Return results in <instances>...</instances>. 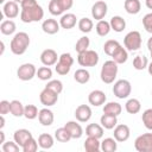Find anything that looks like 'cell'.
<instances>
[{
    "instance_id": "cell-1",
    "label": "cell",
    "mask_w": 152,
    "mask_h": 152,
    "mask_svg": "<svg viewBox=\"0 0 152 152\" xmlns=\"http://www.w3.org/2000/svg\"><path fill=\"white\" fill-rule=\"evenodd\" d=\"M30 42H31L30 37L26 32H18L12 38V40L10 43V49L17 56L24 55L30 45Z\"/></svg>"
},
{
    "instance_id": "cell-2",
    "label": "cell",
    "mask_w": 152,
    "mask_h": 152,
    "mask_svg": "<svg viewBox=\"0 0 152 152\" xmlns=\"http://www.w3.org/2000/svg\"><path fill=\"white\" fill-rule=\"evenodd\" d=\"M44 18V10L40 5H36L28 8H21L20 12V19L23 23H36V21H40Z\"/></svg>"
},
{
    "instance_id": "cell-3",
    "label": "cell",
    "mask_w": 152,
    "mask_h": 152,
    "mask_svg": "<svg viewBox=\"0 0 152 152\" xmlns=\"http://www.w3.org/2000/svg\"><path fill=\"white\" fill-rule=\"evenodd\" d=\"M116 75H118V63H115L113 59L106 61L103 63V65L101 68V72H100L101 81L106 84H110L116 78Z\"/></svg>"
},
{
    "instance_id": "cell-4",
    "label": "cell",
    "mask_w": 152,
    "mask_h": 152,
    "mask_svg": "<svg viewBox=\"0 0 152 152\" xmlns=\"http://www.w3.org/2000/svg\"><path fill=\"white\" fill-rule=\"evenodd\" d=\"M124 45L127 51H137L141 48V34L139 31H131L124 38Z\"/></svg>"
},
{
    "instance_id": "cell-5",
    "label": "cell",
    "mask_w": 152,
    "mask_h": 152,
    "mask_svg": "<svg viewBox=\"0 0 152 152\" xmlns=\"http://www.w3.org/2000/svg\"><path fill=\"white\" fill-rule=\"evenodd\" d=\"M77 62L81 66H95L99 63V55L94 50H86L77 56Z\"/></svg>"
},
{
    "instance_id": "cell-6",
    "label": "cell",
    "mask_w": 152,
    "mask_h": 152,
    "mask_svg": "<svg viewBox=\"0 0 152 152\" xmlns=\"http://www.w3.org/2000/svg\"><path fill=\"white\" fill-rule=\"evenodd\" d=\"M132 91V86L131 82L127 80H119L114 83L113 86V94L118 97V99H127L131 95Z\"/></svg>"
},
{
    "instance_id": "cell-7",
    "label": "cell",
    "mask_w": 152,
    "mask_h": 152,
    "mask_svg": "<svg viewBox=\"0 0 152 152\" xmlns=\"http://www.w3.org/2000/svg\"><path fill=\"white\" fill-rule=\"evenodd\" d=\"M134 148L138 152H152V133H144L137 137Z\"/></svg>"
},
{
    "instance_id": "cell-8",
    "label": "cell",
    "mask_w": 152,
    "mask_h": 152,
    "mask_svg": "<svg viewBox=\"0 0 152 152\" xmlns=\"http://www.w3.org/2000/svg\"><path fill=\"white\" fill-rule=\"evenodd\" d=\"M37 75V69L32 63H24L17 70V76L21 81H30Z\"/></svg>"
},
{
    "instance_id": "cell-9",
    "label": "cell",
    "mask_w": 152,
    "mask_h": 152,
    "mask_svg": "<svg viewBox=\"0 0 152 152\" xmlns=\"http://www.w3.org/2000/svg\"><path fill=\"white\" fill-rule=\"evenodd\" d=\"M39 100H40V103L44 104L45 107H51V106H53V104L57 103V101H58V94H56L55 91H52L51 89H49V88L45 87L40 91Z\"/></svg>"
},
{
    "instance_id": "cell-10",
    "label": "cell",
    "mask_w": 152,
    "mask_h": 152,
    "mask_svg": "<svg viewBox=\"0 0 152 152\" xmlns=\"http://www.w3.org/2000/svg\"><path fill=\"white\" fill-rule=\"evenodd\" d=\"M107 12H108V6L103 0H99L91 6V17L97 21L102 20L106 17Z\"/></svg>"
},
{
    "instance_id": "cell-11",
    "label": "cell",
    "mask_w": 152,
    "mask_h": 152,
    "mask_svg": "<svg viewBox=\"0 0 152 152\" xmlns=\"http://www.w3.org/2000/svg\"><path fill=\"white\" fill-rule=\"evenodd\" d=\"M58 58L59 56H57V52L53 49H45L40 53V62L46 66L56 65V63L58 62Z\"/></svg>"
},
{
    "instance_id": "cell-12",
    "label": "cell",
    "mask_w": 152,
    "mask_h": 152,
    "mask_svg": "<svg viewBox=\"0 0 152 152\" xmlns=\"http://www.w3.org/2000/svg\"><path fill=\"white\" fill-rule=\"evenodd\" d=\"M129 135H131V129L127 125L120 124V125H116L114 127V138L118 142L127 141Z\"/></svg>"
},
{
    "instance_id": "cell-13",
    "label": "cell",
    "mask_w": 152,
    "mask_h": 152,
    "mask_svg": "<svg viewBox=\"0 0 152 152\" xmlns=\"http://www.w3.org/2000/svg\"><path fill=\"white\" fill-rule=\"evenodd\" d=\"M2 14L8 19H14L19 15V5L18 2L11 0L4 4L2 7Z\"/></svg>"
},
{
    "instance_id": "cell-14",
    "label": "cell",
    "mask_w": 152,
    "mask_h": 152,
    "mask_svg": "<svg viewBox=\"0 0 152 152\" xmlns=\"http://www.w3.org/2000/svg\"><path fill=\"white\" fill-rule=\"evenodd\" d=\"M106 100H107L106 94L102 90H99V89L90 91L89 95H88V102L94 107H99L101 104H104Z\"/></svg>"
},
{
    "instance_id": "cell-15",
    "label": "cell",
    "mask_w": 152,
    "mask_h": 152,
    "mask_svg": "<svg viewBox=\"0 0 152 152\" xmlns=\"http://www.w3.org/2000/svg\"><path fill=\"white\" fill-rule=\"evenodd\" d=\"M91 108L88 104H80L75 110V118L80 122H87L91 118Z\"/></svg>"
},
{
    "instance_id": "cell-16",
    "label": "cell",
    "mask_w": 152,
    "mask_h": 152,
    "mask_svg": "<svg viewBox=\"0 0 152 152\" xmlns=\"http://www.w3.org/2000/svg\"><path fill=\"white\" fill-rule=\"evenodd\" d=\"M31 138H33L32 133H31L28 129H25V128L17 129V131L13 133V140H14L20 147H23Z\"/></svg>"
},
{
    "instance_id": "cell-17",
    "label": "cell",
    "mask_w": 152,
    "mask_h": 152,
    "mask_svg": "<svg viewBox=\"0 0 152 152\" xmlns=\"http://www.w3.org/2000/svg\"><path fill=\"white\" fill-rule=\"evenodd\" d=\"M59 27H61L59 23L56 19H52V18L45 19L42 24V30L48 34H56L59 31Z\"/></svg>"
},
{
    "instance_id": "cell-18",
    "label": "cell",
    "mask_w": 152,
    "mask_h": 152,
    "mask_svg": "<svg viewBox=\"0 0 152 152\" xmlns=\"http://www.w3.org/2000/svg\"><path fill=\"white\" fill-rule=\"evenodd\" d=\"M64 127L69 131V133H70V135H71L72 139H80L83 135V128L76 121H68L64 125Z\"/></svg>"
},
{
    "instance_id": "cell-19",
    "label": "cell",
    "mask_w": 152,
    "mask_h": 152,
    "mask_svg": "<svg viewBox=\"0 0 152 152\" xmlns=\"http://www.w3.org/2000/svg\"><path fill=\"white\" fill-rule=\"evenodd\" d=\"M38 120L43 126H51L53 124L55 120V115L52 113V110H50L49 108H43L39 110L38 114Z\"/></svg>"
},
{
    "instance_id": "cell-20",
    "label": "cell",
    "mask_w": 152,
    "mask_h": 152,
    "mask_svg": "<svg viewBox=\"0 0 152 152\" xmlns=\"http://www.w3.org/2000/svg\"><path fill=\"white\" fill-rule=\"evenodd\" d=\"M77 23V18L74 13H65L59 19V25L62 28H65V30H70L72 27H75Z\"/></svg>"
},
{
    "instance_id": "cell-21",
    "label": "cell",
    "mask_w": 152,
    "mask_h": 152,
    "mask_svg": "<svg viewBox=\"0 0 152 152\" xmlns=\"http://www.w3.org/2000/svg\"><path fill=\"white\" fill-rule=\"evenodd\" d=\"M100 124L106 129H114V127L118 125V119L115 115L103 113V115L100 118Z\"/></svg>"
},
{
    "instance_id": "cell-22",
    "label": "cell",
    "mask_w": 152,
    "mask_h": 152,
    "mask_svg": "<svg viewBox=\"0 0 152 152\" xmlns=\"http://www.w3.org/2000/svg\"><path fill=\"white\" fill-rule=\"evenodd\" d=\"M86 134L87 137H94L100 139L103 137V127L100 124H89L86 127Z\"/></svg>"
},
{
    "instance_id": "cell-23",
    "label": "cell",
    "mask_w": 152,
    "mask_h": 152,
    "mask_svg": "<svg viewBox=\"0 0 152 152\" xmlns=\"http://www.w3.org/2000/svg\"><path fill=\"white\" fill-rule=\"evenodd\" d=\"M83 146L87 152H99L101 150V142L99 141L97 138H94V137H88Z\"/></svg>"
},
{
    "instance_id": "cell-24",
    "label": "cell",
    "mask_w": 152,
    "mask_h": 152,
    "mask_svg": "<svg viewBox=\"0 0 152 152\" xmlns=\"http://www.w3.org/2000/svg\"><path fill=\"white\" fill-rule=\"evenodd\" d=\"M55 144V140H53V137L49 133H43L38 137V145L40 148L43 150H49Z\"/></svg>"
},
{
    "instance_id": "cell-25",
    "label": "cell",
    "mask_w": 152,
    "mask_h": 152,
    "mask_svg": "<svg viewBox=\"0 0 152 152\" xmlns=\"http://www.w3.org/2000/svg\"><path fill=\"white\" fill-rule=\"evenodd\" d=\"M109 24H110L112 30L115 31V32H118V33H119V32H122V31L126 28V21H125V19H124L122 17H120V15H114V17H112Z\"/></svg>"
},
{
    "instance_id": "cell-26",
    "label": "cell",
    "mask_w": 152,
    "mask_h": 152,
    "mask_svg": "<svg viewBox=\"0 0 152 152\" xmlns=\"http://www.w3.org/2000/svg\"><path fill=\"white\" fill-rule=\"evenodd\" d=\"M122 112V107L119 102H114V101H110V102H107L104 103L103 106V113H107V114H112V115H120Z\"/></svg>"
},
{
    "instance_id": "cell-27",
    "label": "cell",
    "mask_w": 152,
    "mask_h": 152,
    "mask_svg": "<svg viewBox=\"0 0 152 152\" xmlns=\"http://www.w3.org/2000/svg\"><path fill=\"white\" fill-rule=\"evenodd\" d=\"M124 7L128 14H138L141 10V4L139 0H125Z\"/></svg>"
},
{
    "instance_id": "cell-28",
    "label": "cell",
    "mask_w": 152,
    "mask_h": 152,
    "mask_svg": "<svg viewBox=\"0 0 152 152\" xmlns=\"http://www.w3.org/2000/svg\"><path fill=\"white\" fill-rule=\"evenodd\" d=\"M74 80H75L77 83H80V84H86V83H88L89 80H90V74H89V71H88L87 69H84V68L77 69V70L75 71V74H74Z\"/></svg>"
},
{
    "instance_id": "cell-29",
    "label": "cell",
    "mask_w": 152,
    "mask_h": 152,
    "mask_svg": "<svg viewBox=\"0 0 152 152\" xmlns=\"http://www.w3.org/2000/svg\"><path fill=\"white\" fill-rule=\"evenodd\" d=\"M125 109L129 114H137L141 109V103L138 99H134V97L129 99V100H127V102L125 104Z\"/></svg>"
},
{
    "instance_id": "cell-30",
    "label": "cell",
    "mask_w": 152,
    "mask_h": 152,
    "mask_svg": "<svg viewBox=\"0 0 152 152\" xmlns=\"http://www.w3.org/2000/svg\"><path fill=\"white\" fill-rule=\"evenodd\" d=\"M15 30H17L15 23H14L13 20H11V19L4 20V21L1 23V25H0V31H1V33L5 34V36H11V34H13V33L15 32Z\"/></svg>"
},
{
    "instance_id": "cell-31",
    "label": "cell",
    "mask_w": 152,
    "mask_h": 152,
    "mask_svg": "<svg viewBox=\"0 0 152 152\" xmlns=\"http://www.w3.org/2000/svg\"><path fill=\"white\" fill-rule=\"evenodd\" d=\"M112 58H113V61H114L115 63H118V64H124V63H126V61L128 59V52H127V50H126L125 48L120 46V48L112 55Z\"/></svg>"
},
{
    "instance_id": "cell-32",
    "label": "cell",
    "mask_w": 152,
    "mask_h": 152,
    "mask_svg": "<svg viewBox=\"0 0 152 152\" xmlns=\"http://www.w3.org/2000/svg\"><path fill=\"white\" fill-rule=\"evenodd\" d=\"M118 148V144L115 138H104L101 141V151L103 152H115Z\"/></svg>"
},
{
    "instance_id": "cell-33",
    "label": "cell",
    "mask_w": 152,
    "mask_h": 152,
    "mask_svg": "<svg viewBox=\"0 0 152 152\" xmlns=\"http://www.w3.org/2000/svg\"><path fill=\"white\" fill-rule=\"evenodd\" d=\"M95 30H96V33L100 36V37H106L109 32H110V30H112V27H110V24H109V21H106V20H99L97 21V24H96V26H95Z\"/></svg>"
},
{
    "instance_id": "cell-34",
    "label": "cell",
    "mask_w": 152,
    "mask_h": 152,
    "mask_svg": "<svg viewBox=\"0 0 152 152\" xmlns=\"http://www.w3.org/2000/svg\"><path fill=\"white\" fill-rule=\"evenodd\" d=\"M24 108H25V106L19 100L11 101V114L13 116H15V118L24 116Z\"/></svg>"
},
{
    "instance_id": "cell-35",
    "label": "cell",
    "mask_w": 152,
    "mask_h": 152,
    "mask_svg": "<svg viewBox=\"0 0 152 152\" xmlns=\"http://www.w3.org/2000/svg\"><path fill=\"white\" fill-rule=\"evenodd\" d=\"M55 139L59 142H68L72 138H71L69 131L65 127H61V128H57L55 131Z\"/></svg>"
},
{
    "instance_id": "cell-36",
    "label": "cell",
    "mask_w": 152,
    "mask_h": 152,
    "mask_svg": "<svg viewBox=\"0 0 152 152\" xmlns=\"http://www.w3.org/2000/svg\"><path fill=\"white\" fill-rule=\"evenodd\" d=\"M120 46H121V44H120L118 40L109 39V40H107V42L103 44V51H104L106 55H108V56L112 57V55H113Z\"/></svg>"
},
{
    "instance_id": "cell-37",
    "label": "cell",
    "mask_w": 152,
    "mask_h": 152,
    "mask_svg": "<svg viewBox=\"0 0 152 152\" xmlns=\"http://www.w3.org/2000/svg\"><path fill=\"white\" fill-rule=\"evenodd\" d=\"M148 65V59L144 55H138L133 59V68L135 70H144Z\"/></svg>"
},
{
    "instance_id": "cell-38",
    "label": "cell",
    "mask_w": 152,
    "mask_h": 152,
    "mask_svg": "<svg viewBox=\"0 0 152 152\" xmlns=\"http://www.w3.org/2000/svg\"><path fill=\"white\" fill-rule=\"evenodd\" d=\"M77 25H78L80 31L83 32V33H89L93 30V27H94L93 20L89 19V18H81L78 20V24Z\"/></svg>"
},
{
    "instance_id": "cell-39",
    "label": "cell",
    "mask_w": 152,
    "mask_h": 152,
    "mask_svg": "<svg viewBox=\"0 0 152 152\" xmlns=\"http://www.w3.org/2000/svg\"><path fill=\"white\" fill-rule=\"evenodd\" d=\"M89 45H90V39H89L87 36H83V37L78 38V40L76 42V44H75V50H76L77 53H81V52L88 50Z\"/></svg>"
},
{
    "instance_id": "cell-40",
    "label": "cell",
    "mask_w": 152,
    "mask_h": 152,
    "mask_svg": "<svg viewBox=\"0 0 152 152\" xmlns=\"http://www.w3.org/2000/svg\"><path fill=\"white\" fill-rule=\"evenodd\" d=\"M39 80L42 81H50L52 78V70L50 66H40L38 70H37V75H36Z\"/></svg>"
},
{
    "instance_id": "cell-41",
    "label": "cell",
    "mask_w": 152,
    "mask_h": 152,
    "mask_svg": "<svg viewBox=\"0 0 152 152\" xmlns=\"http://www.w3.org/2000/svg\"><path fill=\"white\" fill-rule=\"evenodd\" d=\"M39 110L34 104H26L24 108V116L28 120H33L36 118H38Z\"/></svg>"
},
{
    "instance_id": "cell-42",
    "label": "cell",
    "mask_w": 152,
    "mask_h": 152,
    "mask_svg": "<svg viewBox=\"0 0 152 152\" xmlns=\"http://www.w3.org/2000/svg\"><path fill=\"white\" fill-rule=\"evenodd\" d=\"M48 8H49V12H50L52 15H56V17L63 14V12H64L58 0H51V1L49 2V7H48Z\"/></svg>"
},
{
    "instance_id": "cell-43",
    "label": "cell",
    "mask_w": 152,
    "mask_h": 152,
    "mask_svg": "<svg viewBox=\"0 0 152 152\" xmlns=\"http://www.w3.org/2000/svg\"><path fill=\"white\" fill-rule=\"evenodd\" d=\"M141 120H142L144 126L148 131H152V108H147L146 110H144L141 115Z\"/></svg>"
},
{
    "instance_id": "cell-44",
    "label": "cell",
    "mask_w": 152,
    "mask_h": 152,
    "mask_svg": "<svg viewBox=\"0 0 152 152\" xmlns=\"http://www.w3.org/2000/svg\"><path fill=\"white\" fill-rule=\"evenodd\" d=\"M45 87L49 88V89H51L52 91H55V93L58 94V95L63 91V83H62L59 80H50V81L46 83Z\"/></svg>"
},
{
    "instance_id": "cell-45",
    "label": "cell",
    "mask_w": 152,
    "mask_h": 152,
    "mask_svg": "<svg viewBox=\"0 0 152 152\" xmlns=\"http://www.w3.org/2000/svg\"><path fill=\"white\" fill-rule=\"evenodd\" d=\"M38 141L34 139V138H31L23 147H21V150L24 151V152H36L37 150H38Z\"/></svg>"
},
{
    "instance_id": "cell-46",
    "label": "cell",
    "mask_w": 152,
    "mask_h": 152,
    "mask_svg": "<svg viewBox=\"0 0 152 152\" xmlns=\"http://www.w3.org/2000/svg\"><path fill=\"white\" fill-rule=\"evenodd\" d=\"M20 146L15 141H5L1 146V150L4 152H18Z\"/></svg>"
},
{
    "instance_id": "cell-47",
    "label": "cell",
    "mask_w": 152,
    "mask_h": 152,
    "mask_svg": "<svg viewBox=\"0 0 152 152\" xmlns=\"http://www.w3.org/2000/svg\"><path fill=\"white\" fill-rule=\"evenodd\" d=\"M70 69H71V66H70V65H66V64L61 63V62H57V63H56V66H55L56 72H57L58 75H62V76H64V75L69 74Z\"/></svg>"
},
{
    "instance_id": "cell-48",
    "label": "cell",
    "mask_w": 152,
    "mask_h": 152,
    "mask_svg": "<svg viewBox=\"0 0 152 152\" xmlns=\"http://www.w3.org/2000/svg\"><path fill=\"white\" fill-rule=\"evenodd\" d=\"M142 26L146 30V32L152 33V12L144 15V18H142Z\"/></svg>"
},
{
    "instance_id": "cell-49",
    "label": "cell",
    "mask_w": 152,
    "mask_h": 152,
    "mask_svg": "<svg viewBox=\"0 0 152 152\" xmlns=\"http://www.w3.org/2000/svg\"><path fill=\"white\" fill-rule=\"evenodd\" d=\"M58 62H61V63H64V64H66V65L72 66V64H74V58H72L71 53H69V52H64V53H62V55L59 56Z\"/></svg>"
},
{
    "instance_id": "cell-50",
    "label": "cell",
    "mask_w": 152,
    "mask_h": 152,
    "mask_svg": "<svg viewBox=\"0 0 152 152\" xmlns=\"http://www.w3.org/2000/svg\"><path fill=\"white\" fill-rule=\"evenodd\" d=\"M8 113H11V102L7 101V100L0 101V114L6 115Z\"/></svg>"
},
{
    "instance_id": "cell-51",
    "label": "cell",
    "mask_w": 152,
    "mask_h": 152,
    "mask_svg": "<svg viewBox=\"0 0 152 152\" xmlns=\"http://www.w3.org/2000/svg\"><path fill=\"white\" fill-rule=\"evenodd\" d=\"M58 1H59V4H61V6H62L64 12L70 10L72 7V5H74V0H58Z\"/></svg>"
},
{
    "instance_id": "cell-52",
    "label": "cell",
    "mask_w": 152,
    "mask_h": 152,
    "mask_svg": "<svg viewBox=\"0 0 152 152\" xmlns=\"http://www.w3.org/2000/svg\"><path fill=\"white\" fill-rule=\"evenodd\" d=\"M37 4H38L37 0H23L20 2V8H28V7L36 6Z\"/></svg>"
},
{
    "instance_id": "cell-53",
    "label": "cell",
    "mask_w": 152,
    "mask_h": 152,
    "mask_svg": "<svg viewBox=\"0 0 152 152\" xmlns=\"http://www.w3.org/2000/svg\"><path fill=\"white\" fill-rule=\"evenodd\" d=\"M145 5L148 10H152V0H145Z\"/></svg>"
},
{
    "instance_id": "cell-54",
    "label": "cell",
    "mask_w": 152,
    "mask_h": 152,
    "mask_svg": "<svg viewBox=\"0 0 152 152\" xmlns=\"http://www.w3.org/2000/svg\"><path fill=\"white\" fill-rule=\"evenodd\" d=\"M4 116H5V115H1V116H0V122H1V124H0V128H1V129H2L4 126H5V118H4Z\"/></svg>"
},
{
    "instance_id": "cell-55",
    "label": "cell",
    "mask_w": 152,
    "mask_h": 152,
    "mask_svg": "<svg viewBox=\"0 0 152 152\" xmlns=\"http://www.w3.org/2000/svg\"><path fill=\"white\" fill-rule=\"evenodd\" d=\"M0 142L1 144L5 142V133H4V131H0Z\"/></svg>"
},
{
    "instance_id": "cell-56",
    "label": "cell",
    "mask_w": 152,
    "mask_h": 152,
    "mask_svg": "<svg viewBox=\"0 0 152 152\" xmlns=\"http://www.w3.org/2000/svg\"><path fill=\"white\" fill-rule=\"evenodd\" d=\"M147 49H148L150 51H152V37L148 38V40H147Z\"/></svg>"
},
{
    "instance_id": "cell-57",
    "label": "cell",
    "mask_w": 152,
    "mask_h": 152,
    "mask_svg": "<svg viewBox=\"0 0 152 152\" xmlns=\"http://www.w3.org/2000/svg\"><path fill=\"white\" fill-rule=\"evenodd\" d=\"M147 71H148V74L152 76V62L148 63V65H147Z\"/></svg>"
},
{
    "instance_id": "cell-58",
    "label": "cell",
    "mask_w": 152,
    "mask_h": 152,
    "mask_svg": "<svg viewBox=\"0 0 152 152\" xmlns=\"http://www.w3.org/2000/svg\"><path fill=\"white\" fill-rule=\"evenodd\" d=\"M4 50H5V44H4V42H1V55L4 53Z\"/></svg>"
},
{
    "instance_id": "cell-59",
    "label": "cell",
    "mask_w": 152,
    "mask_h": 152,
    "mask_svg": "<svg viewBox=\"0 0 152 152\" xmlns=\"http://www.w3.org/2000/svg\"><path fill=\"white\" fill-rule=\"evenodd\" d=\"M13 1H15V2H18V4H20L23 0H13Z\"/></svg>"
},
{
    "instance_id": "cell-60",
    "label": "cell",
    "mask_w": 152,
    "mask_h": 152,
    "mask_svg": "<svg viewBox=\"0 0 152 152\" xmlns=\"http://www.w3.org/2000/svg\"><path fill=\"white\" fill-rule=\"evenodd\" d=\"M0 2H1V4H5V0H0Z\"/></svg>"
},
{
    "instance_id": "cell-61",
    "label": "cell",
    "mask_w": 152,
    "mask_h": 152,
    "mask_svg": "<svg viewBox=\"0 0 152 152\" xmlns=\"http://www.w3.org/2000/svg\"><path fill=\"white\" fill-rule=\"evenodd\" d=\"M150 55H151V58H152V51H150Z\"/></svg>"
},
{
    "instance_id": "cell-62",
    "label": "cell",
    "mask_w": 152,
    "mask_h": 152,
    "mask_svg": "<svg viewBox=\"0 0 152 152\" xmlns=\"http://www.w3.org/2000/svg\"><path fill=\"white\" fill-rule=\"evenodd\" d=\"M151 95H152V91H151Z\"/></svg>"
}]
</instances>
